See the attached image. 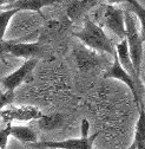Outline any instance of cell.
Instances as JSON below:
<instances>
[{
    "label": "cell",
    "mask_w": 145,
    "mask_h": 149,
    "mask_svg": "<svg viewBox=\"0 0 145 149\" xmlns=\"http://www.w3.org/2000/svg\"><path fill=\"white\" fill-rule=\"evenodd\" d=\"M75 36L78 37L90 49L99 51V52L110 53L112 57L117 56L116 44L113 43V40L104 32L102 26L96 24L92 19H90L88 17L85 18L83 30L75 32Z\"/></svg>",
    "instance_id": "6da1fadb"
},
{
    "label": "cell",
    "mask_w": 145,
    "mask_h": 149,
    "mask_svg": "<svg viewBox=\"0 0 145 149\" xmlns=\"http://www.w3.org/2000/svg\"><path fill=\"white\" fill-rule=\"evenodd\" d=\"M37 124L43 132H52V130L61 128L65 124V116L60 113L44 115L40 120L37 121Z\"/></svg>",
    "instance_id": "8fae6325"
},
{
    "label": "cell",
    "mask_w": 145,
    "mask_h": 149,
    "mask_svg": "<svg viewBox=\"0 0 145 149\" xmlns=\"http://www.w3.org/2000/svg\"><path fill=\"white\" fill-rule=\"evenodd\" d=\"M80 132H81V137H88V132H90V122L84 118L80 124Z\"/></svg>",
    "instance_id": "ffe728a7"
},
{
    "label": "cell",
    "mask_w": 145,
    "mask_h": 149,
    "mask_svg": "<svg viewBox=\"0 0 145 149\" xmlns=\"http://www.w3.org/2000/svg\"><path fill=\"white\" fill-rule=\"evenodd\" d=\"M137 149L145 147V108L144 104L139 108V118L136 125V134L133 143Z\"/></svg>",
    "instance_id": "5bb4252c"
},
{
    "label": "cell",
    "mask_w": 145,
    "mask_h": 149,
    "mask_svg": "<svg viewBox=\"0 0 145 149\" xmlns=\"http://www.w3.org/2000/svg\"><path fill=\"white\" fill-rule=\"evenodd\" d=\"M44 116V114L39 109L31 105L23 107H12L10 109H5L0 111V117L6 123H12L13 121L19 122H30L32 120L38 121Z\"/></svg>",
    "instance_id": "277c9868"
},
{
    "label": "cell",
    "mask_w": 145,
    "mask_h": 149,
    "mask_svg": "<svg viewBox=\"0 0 145 149\" xmlns=\"http://www.w3.org/2000/svg\"><path fill=\"white\" fill-rule=\"evenodd\" d=\"M98 1H75L71 3V5L67 8V14L71 19H76L79 15L84 14L87 10H90L91 7L98 5Z\"/></svg>",
    "instance_id": "9a60e30c"
},
{
    "label": "cell",
    "mask_w": 145,
    "mask_h": 149,
    "mask_svg": "<svg viewBox=\"0 0 145 149\" xmlns=\"http://www.w3.org/2000/svg\"><path fill=\"white\" fill-rule=\"evenodd\" d=\"M12 136L23 143H37L38 140V136L34 130L26 125H13Z\"/></svg>",
    "instance_id": "4fadbf2b"
},
{
    "label": "cell",
    "mask_w": 145,
    "mask_h": 149,
    "mask_svg": "<svg viewBox=\"0 0 145 149\" xmlns=\"http://www.w3.org/2000/svg\"><path fill=\"white\" fill-rule=\"evenodd\" d=\"M126 4H128V11L136 14L138 17V19L140 20V25H142L140 37L143 42L145 43V7H143L140 3L136 1V0H128Z\"/></svg>",
    "instance_id": "2e32d148"
},
{
    "label": "cell",
    "mask_w": 145,
    "mask_h": 149,
    "mask_svg": "<svg viewBox=\"0 0 145 149\" xmlns=\"http://www.w3.org/2000/svg\"><path fill=\"white\" fill-rule=\"evenodd\" d=\"M18 12L17 8H8L0 11V42H4V37L7 30V26L12 19V17Z\"/></svg>",
    "instance_id": "e0dca14e"
},
{
    "label": "cell",
    "mask_w": 145,
    "mask_h": 149,
    "mask_svg": "<svg viewBox=\"0 0 145 149\" xmlns=\"http://www.w3.org/2000/svg\"><path fill=\"white\" fill-rule=\"evenodd\" d=\"M37 64H38V58L28 59V61L24 62V64L19 69H17L12 73H10L8 76L3 78L1 79V84L6 89V91H14L18 86L24 82L26 76L35 68Z\"/></svg>",
    "instance_id": "52a82bcc"
},
{
    "label": "cell",
    "mask_w": 145,
    "mask_h": 149,
    "mask_svg": "<svg viewBox=\"0 0 145 149\" xmlns=\"http://www.w3.org/2000/svg\"><path fill=\"white\" fill-rule=\"evenodd\" d=\"M76 59L79 69L81 71L91 70L100 64V57L95 53L93 51H90L86 49H78L76 51Z\"/></svg>",
    "instance_id": "30bf717a"
},
{
    "label": "cell",
    "mask_w": 145,
    "mask_h": 149,
    "mask_svg": "<svg viewBox=\"0 0 145 149\" xmlns=\"http://www.w3.org/2000/svg\"><path fill=\"white\" fill-rule=\"evenodd\" d=\"M11 8H17L18 11L26 10V11H35L39 12L43 7L54 5L56 1L54 0H17L12 3Z\"/></svg>",
    "instance_id": "7c38bea8"
},
{
    "label": "cell",
    "mask_w": 145,
    "mask_h": 149,
    "mask_svg": "<svg viewBox=\"0 0 145 149\" xmlns=\"http://www.w3.org/2000/svg\"><path fill=\"white\" fill-rule=\"evenodd\" d=\"M5 53H8V42H0V57Z\"/></svg>",
    "instance_id": "44dd1931"
},
{
    "label": "cell",
    "mask_w": 145,
    "mask_h": 149,
    "mask_svg": "<svg viewBox=\"0 0 145 149\" xmlns=\"http://www.w3.org/2000/svg\"><path fill=\"white\" fill-rule=\"evenodd\" d=\"M3 94H4V92H3V90H1V88H0V97H1V96H3Z\"/></svg>",
    "instance_id": "7402d4cb"
},
{
    "label": "cell",
    "mask_w": 145,
    "mask_h": 149,
    "mask_svg": "<svg viewBox=\"0 0 145 149\" xmlns=\"http://www.w3.org/2000/svg\"><path fill=\"white\" fill-rule=\"evenodd\" d=\"M102 24L115 33L122 40L126 39V27H125V11L113 5H105V10L102 17Z\"/></svg>",
    "instance_id": "3957f363"
},
{
    "label": "cell",
    "mask_w": 145,
    "mask_h": 149,
    "mask_svg": "<svg viewBox=\"0 0 145 149\" xmlns=\"http://www.w3.org/2000/svg\"><path fill=\"white\" fill-rule=\"evenodd\" d=\"M116 51H117V56H118V59H119L122 66L133 78V81L136 82L138 89H140L143 85H142V82H140V77L138 76V73L136 72V69L133 66L131 56H130V51H129L128 40L124 39V40L117 43L116 44Z\"/></svg>",
    "instance_id": "ba28073f"
},
{
    "label": "cell",
    "mask_w": 145,
    "mask_h": 149,
    "mask_svg": "<svg viewBox=\"0 0 145 149\" xmlns=\"http://www.w3.org/2000/svg\"><path fill=\"white\" fill-rule=\"evenodd\" d=\"M104 78H115V79H118V81H122L123 83H125L126 85L130 88L137 105L139 108L143 105L142 98L139 96V89H138L136 82L133 81V78L122 66V64H120V62L118 59V56H115V57H113V64H112L110 70L106 71V73L104 74Z\"/></svg>",
    "instance_id": "8992f818"
},
{
    "label": "cell",
    "mask_w": 145,
    "mask_h": 149,
    "mask_svg": "<svg viewBox=\"0 0 145 149\" xmlns=\"http://www.w3.org/2000/svg\"><path fill=\"white\" fill-rule=\"evenodd\" d=\"M99 133H95L88 137L70 139L64 141H45L37 142L34 147L38 148H50V149H93V142L98 137Z\"/></svg>",
    "instance_id": "5b68a950"
},
{
    "label": "cell",
    "mask_w": 145,
    "mask_h": 149,
    "mask_svg": "<svg viewBox=\"0 0 145 149\" xmlns=\"http://www.w3.org/2000/svg\"><path fill=\"white\" fill-rule=\"evenodd\" d=\"M125 27H126V40H128L131 59L136 69V72L140 77L142 62L144 56V47H143L144 42L140 37V33L137 30L133 13H131L130 11H125Z\"/></svg>",
    "instance_id": "7a4b0ae2"
},
{
    "label": "cell",
    "mask_w": 145,
    "mask_h": 149,
    "mask_svg": "<svg viewBox=\"0 0 145 149\" xmlns=\"http://www.w3.org/2000/svg\"><path fill=\"white\" fill-rule=\"evenodd\" d=\"M12 123H7L5 128L0 129V149H5L7 147L8 137L12 136Z\"/></svg>",
    "instance_id": "ac0fdd59"
},
{
    "label": "cell",
    "mask_w": 145,
    "mask_h": 149,
    "mask_svg": "<svg viewBox=\"0 0 145 149\" xmlns=\"http://www.w3.org/2000/svg\"><path fill=\"white\" fill-rule=\"evenodd\" d=\"M8 53L14 56V57H20V58H26L33 59L37 58L41 53V47L39 43H20L18 42H8Z\"/></svg>",
    "instance_id": "9c48e42d"
},
{
    "label": "cell",
    "mask_w": 145,
    "mask_h": 149,
    "mask_svg": "<svg viewBox=\"0 0 145 149\" xmlns=\"http://www.w3.org/2000/svg\"><path fill=\"white\" fill-rule=\"evenodd\" d=\"M14 98V91H6L3 94V96L0 97V111L3 110L4 107L11 104Z\"/></svg>",
    "instance_id": "d6986e66"
}]
</instances>
